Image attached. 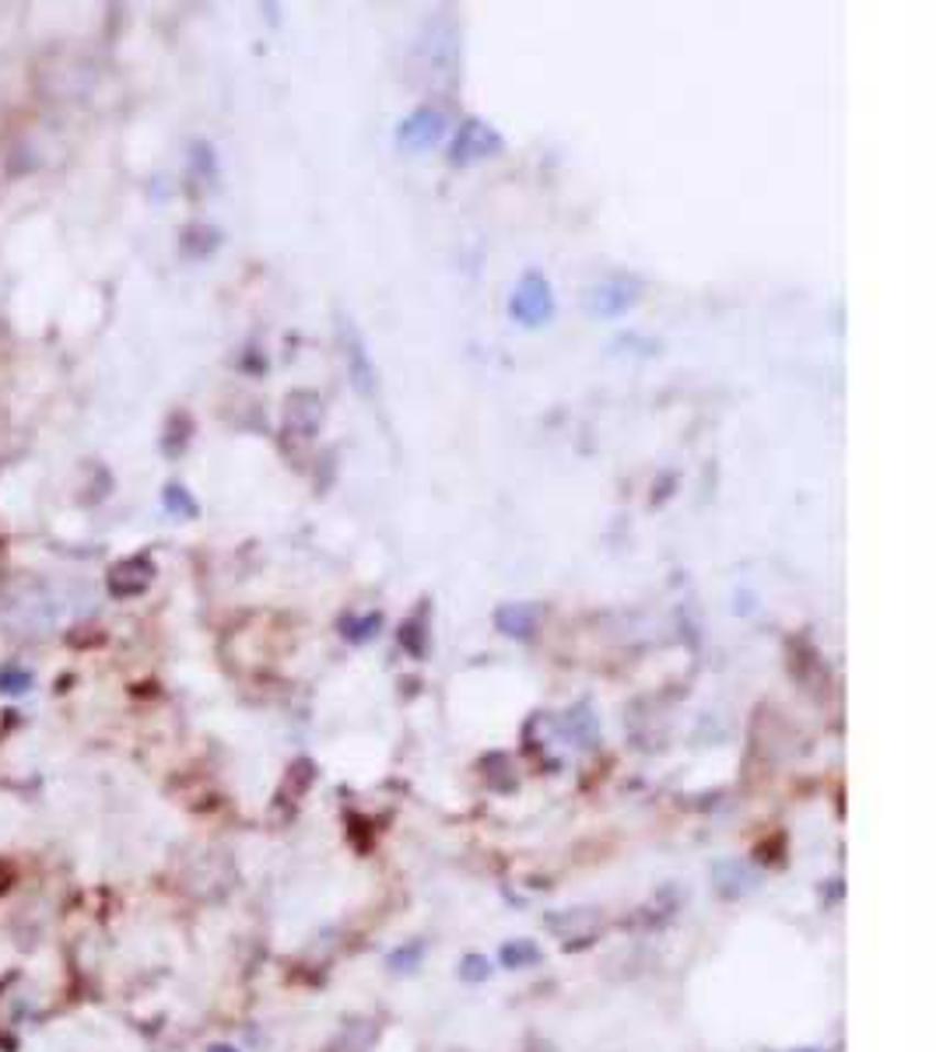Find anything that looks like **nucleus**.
Returning <instances> with one entry per match:
<instances>
[{
	"label": "nucleus",
	"instance_id": "1",
	"mask_svg": "<svg viewBox=\"0 0 936 1052\" xmlns=\"http://www.w3.org/2000/svg\"><path fill=\"white\" fill-rule=\"evenodd\" d=\"M509 317L523 326H541L555 317V291L537 270H526L509 295Z\"/></svg>",
	"mask_w": 936,
	"mask_h": 1052
},
{
	"label": "nucleus",
	"instance_id": "3",
	"mask_svg": "<svg viewBox=\"0 0 936 1052\" xmlns=\"http://www.w3.org/2000/svg\"><path fill=\"white\" fill-rule=\"evenodd\" d=\"M443 137H446V117L443 109H432V106L411 113L397 131V144L408 147V152H428V147H435Z\"/></svg>",
	"mask_w": 936,
	"mask_h": 1052
},
{
	"label": "nucleus",
	"instance_id": "2",
	"mask_svg": "<svg viewBox=\"0 0 936 1052\" xmlns=\"http://www.w3.org/2000/svg\"><path fill=\"white\" fill-rule=\"evenodd\" d=\"M635 302H638V281L632 278H608L586 291V312L600 320L621 317V312H628Z\"/></svg>",
	"mask_w": 936,
	"mask_h": 1052
},
{
	"label": "nucleus",
	"instance_id": "4",
	"mask_svg": "<svg viewBox=\"0 0 936 1052\" xmlns=\"http://www.w3.org/2000/svg\"><path fill=\"white\" fill-rule=\"evenodd\" d=\"M152 579H155V562L148 555L123 558L109 568V594L120 600H131V597H141L144 589L152 586Z\"/></svg>",
	"mask_w": 936,
	"mask_h": 1052
},
{
	"label": "nucleus",
	"instance_id": "9",
	"mask_svg": "<svg viewBox=\"0 0 936 1052\" xmlns=\"http://www.w3.org/2000/svg\"><path fill=\"white\" fill-rule=\"evenodd\" d=\"M29 688H32V674L25 667H18V663L0 667V691L4 695H25Z\"/></svg>",
	"mask_w": 936,
	"mask_h": 1052
},
{
	"label": "nucleus",
	"instance_id": "12",
	"mask_svg": "<svg viewBox=\"0 0 936 1052\" xmlns=\"http://www.w3.org/2000/svg\"><path fill=\"white\" fill-rule=\"evenodd\" d=\"M208 1052H238V1049L235 1045H211Z\"/></svg>",
	"mask_w": 936,
	"mask_h": 1052
},
{
	"label": "nucleus",
	"instance_id": "7",
	"mask_svg": "<svg viewBox=\"0 0 936 1052\" xmlns=\"http://www.w3.org/2000/svg\"><path fill=\"white\" fill-rule=\"evenodd\" d=\"M534 624H537V611L526 603H509L499 611V629L505 635H530L534 632Z\"/></svg>",
	"mask_w": 936,
	"mask_h": 1052
},
{
	"label": "nucleus",
	"instance_id": "8",
	"mask_svg": "<svg viewBox=\"0 0 936 1052\" xmlns=\"http://www.w3.org/2000/svg\"><path fill=\"white\" fill-rule=\"evenodd\" d=\"M161 502H165V509H169L172 516H182V520H193V516L200 512V509H197V502L190 498V491L182 488V485H165Z\"/></svg>",
	"mask_w": 936,
	"mask_h": 1052
},
{
	"label": "nucleus",
	"instance_id": "5",
	"mask_svg": "<svg viewBox=\"0 0 936 1052\" xmlns=\"http://www.w3.org/2000/svg\"><path fill=\"white\" fill-rule=\"evenodd\" d=\"M494 152H502V137L494 134V126L481 123V120H467L460 126V134H456V144H453V162L456 165H467V162H481Z\"/></svg>",
	"mask_w": 936,
	"mask_h": 1052
},
{
	"label": "nucleus",
	"instance_id": "10",
	"mask_svg": "<svg viewBox=\"0 0 936 1052\" xmlns=\"http://www.w3.org/2000/svg\"><path fill=\"white\" fill-rule=\"evenodd\" d=\"M502 957H505V965H530V962H537L541 957V951L530 944V940H520V944H509V948H502Z\"/></svg>",
	"mask_w": 936,
	"mask_h": 1052
},
{
	"label": "nucleus",
	"instance_id": "6",
	"mask_svg": "<svg viewBox=\"0 0 936 1052\" xmlns=\"http://www.w3.org/2000/svg\"><path fill=\"white\" fill-rule=\"evenodd\" d=\"M347 337H352V347L344 351V358L352 362V376H355V386L361 394L372 390V365H369V355H365L361 347V337L355 334V326H347Z\"/></svg>",
	"mask_w": 936,
	"mask_h": 1052
},
{
	"label": "nucleus",
	"instance_id": "11",
	"mask_svg": "<svg viewBox=\"0 0 936 1052\" xmlns=\"http://www.w3.org/2000/svg\"><path fill=\"white\" fill-rule=\"evenodd\" d=\"M467 968H470V972H464L467 979H484V975H488L484 972V957H467Z\"/></svg>",
	"mask_w": 936,
	"mask_h": 1052
}]
</instances>
